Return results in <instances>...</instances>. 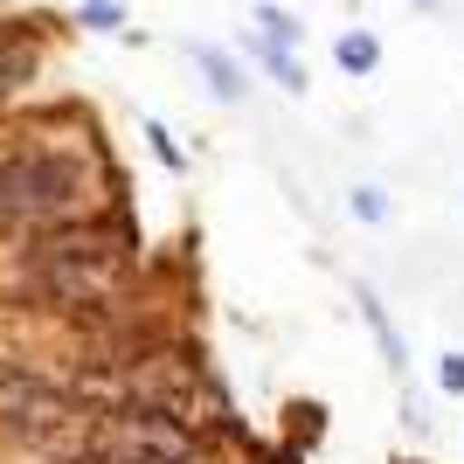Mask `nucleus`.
Masks as SVG:
<instances>
[{
  "instance_id": "obj_4",
  "label": "nucleus",
  "mask_w": 464,
  "mask_h": 464,
  "mask_svg": "<svg viewBox=\"0 0 464 464\" xmlns=\"http://www.w3.org/2000/svg\"><path fill=\"white\" fill-rule=\"evenodd\" d=\"M70 416H77V395L63 382H49V374L28 368V361H0V423L14 430V437L56 444L63 430H70Z\"/></svg>"
},
{
  "instance_id": "obj_12",
  "label": "nucleus",
  "mask_w": 464,
  "mask_h": 464,
  "mask_svg": "<svg viewBox=\"0 0 464 464\" xmlns=\"http://www.w3.org/2000/svg\"><path fill=\"white\" fill-rule=\"evenodd\" d=\"M437 388H444V395H464V347L437 353Z\"/></svg>"
},
{
  "instance_id": "obj_15",
  "label": "nucleus",
  "mask_w": 464,
  "mask_h": 464,
  "mask_svg": "<svg viewBox=\"0 0 464 464\" xmlns=\"http://www.w3.org/2000/svg\"><path fill=\"white\" fill-rule=\"evenodd\" d=\"M416 7H437V0H416Z\"/></svg>"
},
{
  "instance_id": "obj_10",
  "label": "nucleus",
  "mask_w": 464,
  "mask_h": 464,
  "mask_svg": "<svg viewBox=\"0 0 464 464\" xmlns=\"http://www.w3.org/2000/svg\"><path fill=\"white\" fill-rule=\"evenodd\" d=\"M347 215H353V222H368V229H382L388 215H395V201H388L382 180H353V188H347Z\"/></svg>"
},
{
  "instance_id": "obj_8",
  "label": "nucleus",
  "mask_w": 464,
  "mask_h": 464,
  "mask_svg": "<svg viewBox=\"0 0 464 464\" xmlns=\"http://www.w3.org/2000/svg\"><path fill=\"white\" fill-rule=\"evenodd\" d=\"M250 56L271 70V83H285L291 97H305L312 91V77H305V63H298V49H285V42H271V35H250Z\"/></svg>"
},
{
  "instance_id": "obj_7",
  "label": "nucleus",
  "mask_w": 464,
  "mask_h": 464,
  "mask_svg": "<svg viewBox=\"0 0 464 464\" xmlns=\"http://www.w3.org/2000/svg\"><path fill=\"white\" fill-rule=\"evenodd\" d=\"M28 70H35V42L21 35L14 21H0V104L28 83Z\"/></svg>"
},
{
  "instance_id": "obj_9",
  "label": "nucleus",
  "mask_w": 464,
  "mask_h": 464,
  "mask_svg": "<svg viewBox=\"0 0 464 464\" xmlns=\"http://www.w3.org/2000/svg\"><path fill=\"white\" fill-rule=\"evenodd\" d=\"M333 63H340L347 77H374V70H382V35H374V28H347V35L333 42Z\"/></svg>"
},
{
  "instance_id": "obj_13",
  "label": "nucleus",
  "mask_w": 464,
  "mask_h": 464,
  "mask_svg": "<svg viewBox=\"0 0 464 464\" xmlns=\"http://www.w3.org/2000/svg\"><path fill=\"white\" fill-rule=\"evenodd\" d=\"M77 21L83 28H125V7H118V0H83Z\"/></svg>"
},
{
  "instance_id": "obj_2",
  "label": "nucleus",
  "mask_w": 464,
  "mask_h": 464,
  "mask_svg": "<svg viewBox=\"0 0 464 464\" xmlns=\"http://www.w3.org/2000/svg\"><path fill=\"white\" fill-rule=\"evenodd\" d=\"M125 277V250L97 222H77V229H49L35 250L21 256V285L35 291L42 305H104Z\"/></svg>"
},
{
  "instance_id": "obj_11",
  "label": "nucleus",
  "mask_w": 464,
  "mask_h": 464,
  "mask_svg": "<svg viewBox=\"0 0 464 464\" xmlns=\"http://www.w3.org/2000/svg\"><path fill=\"white\" fill-rule=\"evenodd\" d=\"M256 35H271V42H285V49H298V42H305V21L285 14V7H271V0H256Z\"/></svg>"
},
{
  "instance_id": "obj_14",
  "label": "nucleus",
  "mask_w": 464,
  "mask_h": 464,
  "mask_svg": "<svg viewBox=\"0 0 464 464\" xmlns=\"http://www.w3.org/2000/svg\"><path fill=\"white\" fill-rule=\"evenodd\" d=\"M146 139H153V153L167 160V167H188V153H180V146H174V132H167L160 118H146Z\"/></svg>"
},
{
  "instance_id": "obj_5",
  "label": "nucleus",
  "mask_w": 464,
  "mask_h": 464,
  "mask_svg": "<svg viewBox=\"0 0 464 464\" xmlns=\"http://www.w3.org/2000/svg\"><path fill=\"white\" fill-rule=\"evenodd\" d=\"M353 305H361V319H368V333H374V347H382V361H388V368H395V374H402L409 368V347H402V333H395V319H388V305H382V291H374L368 285V277H353Z\"/></svg>"
},
{
  "instance_id": "obj_1",
  "label": "nucleus",
  "mask_w": 464,
  "mask_h": 464,
  "mask_svg": "<svg viewBox=\"0 0 464 464\" xmlns=\"http://www.w3.org/2000/svg\"><path fill=\"white\" fill-rule=\"evenodd\" d=\"M91 215H97V167L83 146L21 139L0 153V229L49 236V229H77Z\"/></svg>"
},
{
  "instance_id": "obj_16",
  "label": "nucleus",
  "mask_w": 464,
  "mask_h": 464,
  "mask_svg": "<svg viewBox=\"0 0 464 464\" xmlns=\"http://www.w3.org/2000/svg\"><path fill=\"white\" fill-rule=\"evenodd\" d=\"M250 7H256V0H250Z\"/></svg>"
},
{
  "instance_id": "obj_6",
  "label": "nucleus",
  "mask_w": 464,
  "mask_h": 464,
  "mask_svg": "<svg viewBox=\"0 0 464 464\" xmlns=\"http://www.w3.org/2000/svg\"><path fill=\"white\" fill-rule=\"evenodd\" d=\"M188 56H194V70H201V83H208L222 104H243L250 97V83H243V70H236V56L229 49H215V42H188Z\"/></svg>"
},
{
  "instance_id": "obj_3",
  "label": "nucleus",
  "mask_w": 464,
  "mask_h": 464,
  "mask_svg": "<svg viewBox=\"0 0 464 464\" xmlns=\"http://www.w3.org/2000/svg\"><path fill=\"white\" fill-rule=\"evenodd\" d=\"M83 464H208V444L194 437V423L180 409H153V402H125L111 416L77 430Z\"/></svg>"
}]
</instances>
